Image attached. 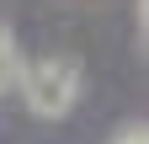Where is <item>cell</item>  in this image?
Returning <instances> with one entry per match:
<instances>
[{"mask_svg": "<svg viewBox=\"0 0 149 144\" xmlns=\"http://www.w3.org/2000/svg\"><path fill=\"white\" fill-rule=\"evenodd\" d=\"M22 91H27V107L37 117H64L74 96H80V64L53 53V59H37L27 75H22Z\"/></svg>", "mask_w": 149, "mask_h": 144, "instance_id": "6da1fadb", "label": "cell"}, {"mask_svg": "<svg viewBox=\"0 0 149 144\" xmlns=\"http://www.w3.org/2000/svg\"><path fill=\"white\" fill-rule=\"evenodd\" d=\"M117 144H149V134H144V123H133V128H123V134H117Z\"/></svg>", "mask_w": 149, "mask_h": 144, "instance_id": "7a4b0ae2", "label": "cell"}]
</instances>
